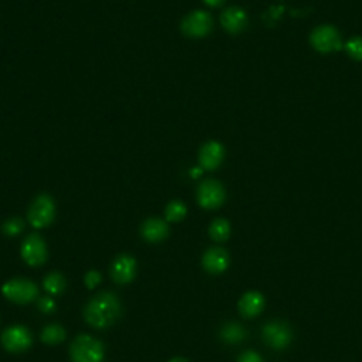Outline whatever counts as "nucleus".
<instances>
[{"instance_id": "25", "label": "nucleus", "mask_w": 362, "mask_h": 362, "mask_svg": "<svg viewBox=\"0 0 362 362\" xmlns=\"http://www.w3.org/2000/svg\"><path fill=\"white\" fill-rule=\"evenodd\" d=\"M85 286L88 288V289H95L96 286H98V284L100 283V280H102V276H100V273L99 272H96V270H89L87 275H85Z\"/></svg>"}, {"instance_id": "20", "label": "nucleus", "mask_w": 362, "mask_h": 362, "mask_svg": "<svg viewBox=\"0 0 362 362\" xmlns=\"http://www.w3.org/2000/svg\"><path fill=\"white\" fill-rule=\"evenodd\" d=\"M231 235V225L226 220L218 218L210 225V237L215 242H225Z\"/></svg>"}, {"instance_id": "24", "label": "nucleus", "mask_w": 362, "mask_h": 362, "mask_svg": "<svg viewBox=\"0 0 362 362\" xmlns=\"http://www.w3.org/2000/svg\"><path fill=\"white\" fill-rule=\"evenodd\" d=\"M40 312L43 313H53L56 310V301L51 299L50 296H43L39 299V303H37Z\"/></svg>"}, {"instance_id": "26", "label": "nucleus", "mask_w": 362, "mask_h": 362, "mask_svg": "<svg viewBox=\"0 0 362 362\" xmlns=\"http://www.w3.org/2000/svg\"><path fill=\"white\" fill-rule=\"evenodd\" d=\"M238 362H264L262 356L255 351H245L239 355Z\"/></svg>"}, {"instance_id": "19", "label": "nucleus", "mask_w": 362, "mask_h": 362, "mask_svg": "<svg viewBox=\"0 0 362 362\" xmlns=\"http://www.w3.org/2000/svg\"><path fill=\"white\" fill-rule=\"evenodd\" d=\"M43 286L45 289V292L48 295H53V296H57L60 293L64 292L65 289V279L61 273L58 272H54V273H50L44 281H43Z\"/></svg>"}, {"instance_id": "1", "label": "nucleus", "mask_w": 362, "mask_h": 362, "mask_svg": "<svg viewBox=\"0 0 362 362\" xmlns=\"http://www.w3.org/2000/svg\"><path fill=\"white\" fill-rule=\"evenodd\" d=\"M122 306L112 292H102L92 297L84 310L85 321L98 330L111 327L120 316Z\"/></svg>"}, {"instance_id": "21", "label": "nucleus", "mask_w": 362, "mask_h": 362, "mask_svg": "<svg viewBox=\"0 0 362 362\" xmlns=\"http://www.w3.org/2000/svg\"><path fill=\"white\" fill-rule=\"evenodd\" d=\"M187 214V206L181 201H171L166 209V220L170 222H178Z\"/></svg>"}, {"instance_id": "29", "label": "nucleus", "mask_w": 362, "mask_h": 362, "mask_svg": "<svg viewBox=\"0 0 362 362\" xmlns=\"http://www.w3.org/2000/svg\"><path fill=\"white\" fill-rule=\"evenodd\" d=\"M169 362H189V361L184 359V358H173V359H170Z\"/></svg>"}, {"instance_id": "14", "label": "nucleus", "mask_w": 362, "mask_h": 362, "mask_svg": "<svg viewBox=\"0 0 362 362\" xmlns=\"http://www.w3.org/2000/svg\"><path fill=\"white\" fill-rule=\"evenodd\" d=\"M221 24L228 33L238 34L244 32L248 25V16L241 8H229L222 13Z\"/></svg>"}, {"instance_id": "2", "label": "nucleus", "mask_w": 362, "mask_h": 362, "mask_svg": "<svg viewBox=\"0 0 362 362\" xmlns=\"http://www.w3.org/2000/svg\"><path fill=\"white\" fill-rule=\"evenodd\" d=\"M103 355H105L103 344L87 334L78 335L70 347L72 362H102Z\"/></svg>"}, {"instance_id": "15", "label": "nucleus", "mask_w": 362, "mask_h": 362, "mask_svg": "<svg viewBox=\"0 0 362 362\" xmlns=\"http://www.w3.org/2000/svg\"><path fill=\"white\" fill-rule=\"evenodd\" d=\"M264 307H265V299L259 292L245 293L238 303L239 313L246 319H253L257 315H261Z\"/></svg>"}, {"instance_id": "7", "label": "nucleus", "mask_w": 362, "mask_h": 362, "mask_svg": "<svg viewBox=\"0 0 362 362\" xmlns=\"http://www.w3.org/2000/svg\"><path fill=\"white\" fill-rule=\"evenodd\" d=\"M262 339L273 350L286 348L293 339L292 328L283 321H269L262 330Z\"/></svg>"}, {"instance_id": "3", "label": "nucleus", "mask_w": 362, "mask_h": 362, "mask_svg": "<svg viewBox=\"0 0 362 362\" xmlns=\"http://www.w3.org/2000/svg\"><path fill=\"white\" fill-rule=\"evenodd\" d=\"M6 299H9L13 303L17 304H28L37 299L39 296V288L37 284L29 279H12L2 289Z\"/></svg>"}, {"instance_id": "28", "label": "nucleus", "mask_w": 362, "mask_h": 362, "mask_svg": "<svg viewBox=\"0 0 362 362\" xmlns=\"http://www.w3.org/2000/svg\"><path fill=\"white\" fill-rule=\"evenodd\" d=\"M201 173H202L201 169H193V170H191V175H193L194 178L198 177V175H201Z\"/></svg>"}, {"instance_id": "27", "label": "nucleus", "mask_w": 362, "mask_h": 362, "mask_svg": "<svg viewBox=\"0 0 362 362\" xmlns=\"http://www.w3.org/2000/svg\"><path fill=\"white\" fill-rule=\"evenodd\" d=\"M224 2H225V0H204V3L211 6V8H218V6H221Z\"/></svg>"}, {"instance_id": "11", "label": "nucleus", "mask_w": 362, "mask_h": 362, "mask_svg": "<svg viewBox=\"0 0 362 362\" xmlns=\"http://www.w3.org/2000/svg\"><path fill=\"white\" fill-rule=\"evenodd\" d=\"M136 261L129 255H119L111 265V277L118 284L131 283L136 275Z\"/></svg>"}, {"instance_id": "23", "label": "nucleus", "mask_w": 362, "mask_h": 362, "mask_svg": "<svg viewBox=\"0 0 362 362\" xmlns=\"http://www.w3.org/2000/svg\"><path fill=\"white\" fill-rule=\"evenodd\" d=\"M23 228H24V222L20 218H10V220H8L3 224L2 231H3L5 235L14 237V235L20 234V232L23 231Z\"/></svg>"}, {"instance_id": "13", "label": "nucleus", "mask_w": 362, "mask_h": 362, "mask_svg": "<svg viewBox=\"0 0 362 362\" xmlns=\"http://www.w3.org/2000/svg\"><path fill=\"white\" fill-rule=\"evenodd\" d=\"M202 266L211 275H220L229 266V255L224 248H210L202 256Z\"/></svg>"}, {"instance_id": "10", "label": "nucleus", "mask_w": 362, "mask_h": 362, "mask_svg": "<svg viewBox=\"0 0 362 362\" xmlns=\"http://www.w3.org/2000/svg\"><path fill=\"white\" fill-rule=\"evenodd\" d=\"M213 29V17L210 13L197 10L184 17L181 23V30L189 37H204Z\"/></svg>"}, {"instance_id": "6", "label": "nucleus", "mask_w": 362, "mask_h": 362, "mask_svg": "<svg viewBox=\"0 0 362 362\" xmlns=\"http://www.w3.org/2000/svg\"><path fill=\"white\" fill-rule=\"evenodd\" d=\"M33 337L29 328L24 326H12L2 332V345L6 351L19 354L32 347Z\"/></svg>"}, {"instance_id": "9", "label": "nucleus", "mask_w": 362, "mask_h": 362, "mask_svg": "<svg viewBox=\"0 0 362 362\" xmlns=\"http://www.w3.org/2000/svg\"><path fill=\"white\" fill-rule=\"evenodd\" d=\"M48 251L39 234H30L21 244V257L30 266H40L47 261Z\"/></svg>"}, {"instance_id": "8", "label": "nucleus", "mask_w": 362, "mask_h": 362, "mask_svg": "<svg viewBox=\"0 0 362 362\" xmlns=\"http://www.w3.org/2000/svg\"><path fill=\"white\" fill-rule=\"evenodd\" d=\"M198 204L205 210H217L225 201V190L217 180H205L198 187Z\"/></svg>"}, {"instance_id": "4", "label": "nucleus", "mask_w": 362, "mask_h": 362, "mask_svg": "<svg viewBox=\"0 0 362 362\" xmlns=\"http://www.w3.org/2000/svg\"><path fill=\"white\" fill-rule=\"evenodd\" d=\"M310 43H312L313 48L319 53L328 54L334 53V51H339L341 48V36L339 30L334 28V25H320L312 32L310 36Z\"/></svg>"}, {"instance_id": "17", "label": "nucleus", "mask_w": 362, "mask_h": 362, "mask_svg": "<svg viewBox=\"0 0 362 362\" xmlns=\"http://www.w3.org/2000/svg\"><path fill=\"white\" fill-rule=\"evenodd\" d=\"M220 339L225 343V344H239L246 339V330L235 321H231L222 326L221 331H220Z\"/></svg>"}, {"instance_id": "16", "label": "nucleus", "mask_w": 362, "mask_h": 362, "mask_svg": "<svg viewBox=\"0 0 362 362\" xmlns=\"http://www.w3.org/2000/svg\"><path fill=\"white\" fill-rule=\"evenodd\" d=\"M169 235V226L160 218H150L142 225V237L147 242H160Z\"/></svg>"}, {"instance_id": "12", "label": "nucleus", "mask_w": 362, "mask_h": 362, "mask_svg": "<svg viewBox=\"0 0 362 362\" xmlns=\"http://www.w3.org/2000/svg\"><path fill=\"white\" fill-rule=\"evenodd\" d=\"M224 147L222 145H220L218 142H206L198 154V160H200V166L204 170H215L221 166L222 160H224Z\"/></svg>"}, {"instance_id": "22", "label": "nucleus", "mask_w": 362, "mask_h": 362, "mask_svg": "<svg viewBox=\"0 0 362 362\" xmlns=\"http://www.w3.org/2000/svg\"><path fill=\"white\" fill-rule=\"evenodd\" d=\"M347 54L355 60L362 61V37H352L345 44Z\"/></svg>"}, {"instance_id": "18", "label": "nucleus", "mask_w": 362, "mask_h": 362, "mask_svg": "<svg viewBox=\"0 0 362 362\" xmlns=\"http://www.w3.org/2000/svg\"><path fill=\"white\" fill-rule=\"evenodd\" d=\"M65 340V330L60 324H50L41 332V341L48 345H56Z\"/></svg>"}, {"instance_id": "5", "label": "nucleus", "mask_w": 362, "mask_h": 362, "mask_svg": "<svg viewBox=\"0 0 362 362\" xmlns=\"http://www.w3.org/2000/svg\"><path fill=\"white\" fill-rule=\"evenodd\" d=\"M56 205L50 195H39L29 209V221L34 228H45L54 221Z\"/></svg>"}]
</instances>
